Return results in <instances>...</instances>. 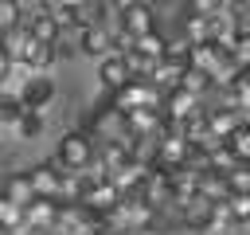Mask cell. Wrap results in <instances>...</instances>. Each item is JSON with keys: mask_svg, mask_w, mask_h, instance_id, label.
<instances>
[{"mask_svg": "<svg viewBox=\"0 0 250 235\" xmlns=\"http://www.w3.org/2000/svg\"><path fill=\"white\" fill-rule=\"evenodd\" d=\"M94 153H98L94 137H90L86 129H70V133H62V141H59V149H55L51 161L70 176V172H86V168L94 164Z\"/></svg>", "mask_w": 250, "mask_h": 235, "instance_id": "cell-1", "label": "cell"}, {"mask_svg": "<svg viewBox=\"0 0 250 235\" xmlns=\"http://www.w3.org/2000/svg\"><path fill=\"white\" fill-rule=\"evenodd\" d=\"M109 106H113L121 118H129V114H137V110H164V94H160L152 82H129L125 90H117V94L109 98Z\"/></svg>", "mask_w": 250, "mask_h": 235, "instance_id": "cell-2", "label": "cell"}, {"mask_svg": "<svg viewBox=\"0 0 250 235\" xmlns=\"http://www.w3.org/2000/svg\"><path fill=\"white\" fill-rule=\"evenodd\" d=\"M16 98H20V106H23L27 114H39V118H43V110L55 102V78H51V74H27Z\"/></svg>", "mask_w": 250, "mask_h": 235, "instance_id": "cell-3", "label": "cell"}, {"mask_svg": "<svg viewBox=\"0 0 250 235\" xmlns=\"http://www.w3.org/2000/svg\"><path fill=\"white\" fill-rule=\"evenodd\" d=\"M238 31H242V27H238V12H230L227 4H223L215 16H207V43H211V47H219V51L230 55Z\"/></svg>", "mask_w": 250, "mask_h": 235, "instance_id": "cell-4", "label": "cell"}, {"mask_svg": "<svg viewBox=\"0 0 250 235\" xmlns=\"http://www.w3.org/2000/svg\"><path fill=\"white\" fill-rule=\"evenodd\" d=\"M117 24L129 39H145L156 31V16L148 4H117Z\"/></svg>", "mask_w": 250, "mask_h": 235, "instance_id": "cell-5", "label": "cell"}, {"mask_svg": "<svg viewBox=\"0 0 250 235\" xmlns=\"http://www.w3.org/2000/svg\"><path fill=\"white\" fill-rule=\"evenodd\" d=\"M62 176H66V172H62L55 161H43V164L27 168V180H31V188H35V196H39V200H55V204H59Z\"/></svg>", "mask_w": 250, "mask_h": 235, "instance_id": "cell-6", "label": "cell"}, {"mask_svg": "<svg viewBox=\"0 0 250 235\" xmlns=\"http://www.w3.org/2000/svg\"><path fill=\"white\" fill-rule=\"evenodd\" d=\"M98 82H102V90H109V94H117V90H125L129 82H133V74H129V63H125V55H105L102 63H98Z\"/></svg>", "mask_w": 250, "mask_h": 235, "instance_id": "cell-7", "label": "cell"}, {"mask_svg": "<svg viewBox=\"0 0 250 235\" xmlns=\"http://www.w3.org/2000/svg\"><path fill=\"white\" fill-rule=\"evenodd\" d=\"M55 223H59V204L55 200H35L31 208H23V227L31 235H47V231H55Z\"/></svg>", "mask_w": 250, "mask_h": 235, "instance_id": "cell-8", "label": "cell"}, {"mask_svg": "<svg viewBox=\"0 0 250 235\" xmlns=\"http://www.w3.org/2000/svg\"><path fill=\"white\" fill-rule=\"evenodd\" d=\"M195 114H199V98H191L188 90H168V94H164V121L184 125V121L195 118Z\"/></svg>", "mask_w": 250, "mask_h": 235, "instance_id": "cell-9", "label": "cell"}, {"mask_svg": "<svg viewBox=\"0 0 250 235\" xmlns=\"http://www.w3.org/2000/svg\"><path fill=\"white\" fill-rule=\"evenodd\" d=\"M78 51H86V55H94V59L102 63L105 55H113V35H109L102 24H94V27L78 31Z\"/></svg>", "mask_w": 250, "mask_h": 235, "instance_id": "cell-10", "label": "cell"}, {"mask_svg": "<svg viewBox=\"0 0 250 235\" xmlns=\"http://www.w3.org/2000/svg\"><path fill=\"white\" fill-rule=\"evenodd\" d=\"M4 200L8 204H16L20 212L23 208H31L39 196H35V188H31V180H27V172H12L8 180H4Z\"/></svg>", "mask_w": 250, "mask_h": 235, "instance_id": "cell-11", "label": "cell"}, {"mask_svg": "<svg viewBox=\"0 0 250 235\" xmlns=\"http://www.w3.org/2000/svg\"><path fill=\"white\" fill-rule=\"evenodd\" d=\"M223 94H227V102H223V106H230V110L242 118V125H250V74H238Z\"/></svg>", "mask_w": 250, "mask_h": 235, "instance_id": "cell-12", "label": "cell"}, {"mask_svg": "<svg viewBox=\"0 0 250 235\" xmlns=\"http://www.w3.org/2000/svg\"><path fill=\"white\" fill-rule=\"evenodd\" d=\"M0 47H4V55H8L12 63H23V59H27V47H31V35H27V27L20 24L16 31L0 35Z\"/></svg>", "mask_w": 250, "mask_h": 235, "instance_id": "cell-13", "label": "cell"}, {"mask_svg": "<svg viewBox=\"0 0 250 235\" xmlns=\"http://www.w3.org/2000/svg\"><path fill=\"white\" fill-rule=\"evenodd\" d=\"M27 110L20 106L16 94H0V129H16V121L23 118Z\"/></svg>", "mask_w": 250, "mask_h": 235, "instance_id": "cell-14", "label": "cell"}, {"mask_svg": "<svg viewBox=\"0 0 250 235\" xmlns=\"http://www.w3.org/2000/svg\"><path fill=\"white\" fill-rule=\"evenodd\" d=\"M20 24H23V4H16V0H0V35L16 31Z\"/></svg>", "mask_w": 250, "mask_h": 235, "instance_id": "cell-15", "label": "cell"}, {"mask_svg": "<svg viewBox=\"0 0 250 235\" xmlns=\"http://www.w3.org/2000/svg\"><path fill=\"white\" fill-rule=\"evenodd\" d=\"M227 149L234 153V161H238V164H250V125H238V129H234V137L227 141Z\"/></svg>", "mask_w": 250, "mask_h": 235, "instance_id": "cell-16", "label": "cell"}, {"mask_svg": "<svg viewBox=\"0 0 250 235\" xmlns=\"http://www.w3.org/2000/svg\"><path fill=\"white\" fill-rule=\"evenodd\" d=\"M230 59H234V67L242 74H250V31H238V39L230 47Z\"/></svg>", "mask_w": 250, "mask_h": 235, "instance_id": "cell-17", "label": "cell"}, {"mask_svg": "<svg viewBox=\"0 0 250 235\" xmlns=\"http://www.w3.org/2000/svg\"><path fill=\"white\" fill-rule=\"evenodd\" d=\"M16 137H23V141H31V137H39L43 133V118L39 114H23L20 121H16V129H12Z\"/></svg>", "mask_w": 250, "mask_h": 235, "instance_id": "cell-18", "label": "cell"}, {"mask_svg": "<svg viewBox=\"0 0 250 235\" xmlns=\"http://www.w3.org/2000/svg\"><path fill=\"white\" fill-rule=\"evenodd\" d=\"M12 67H16V63H12V59L4 55V47H0V82H4L8 74H12Z\"/></svg>", "mask_w": 250, "mask_h": 235, "instance_id": "cell-19", "label": "cell"}, {"mask_svg": "<svg viewBox=\"0 0 250 235\" xmlns=\"http://www.w3.org/2000/svg\"><path fill=\"white\" fill-rule=\"evenodd\" d=\"M0 235H8V231H4V227H0Z\"/></svg>", "mask_w": 250, "mask_h": 235, "instance_id": "cell-20", "label": "cell"}]
</instances>
